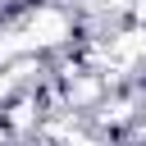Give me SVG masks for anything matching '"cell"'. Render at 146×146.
Listing matches in <instances>:
<instances>
[{"instance_id": "obj_1", "label": "cell", "mask_w": 146, "mask_h": 146, "mask_svg": "<svg viewBox=\"0 0 146 146\" xmlns=\"http://www.w3.org/2000/svg\"><path fill=\"white\" fill-rule=\"evenodd\" d=\"M73 14L59 5V0H46V5H32L27 9V23H23V32H27V41H32V50L41 55V50H59L68 36H73Z\"/></svg>"}, {"instance_id": "obj_2", "label": "cell", "mask_w": 146, "mask_h": 146, "mask_svg": "<svg viewBox=\"0 0 146 146\" xmlns=\"http://www.w3.org/2000/svg\"><path fill=\"white\" fill-rule=\"evenodd\" d=\"M105 78H96V73H68V105L73 110H82V105H96L100 96H105Z\"/></svg>"}, {"instance_id": "obj_3", "label": "cell", "mask_w": 146, "mask_h": 146, "mask_svg": "<svg viewBox=\"0 0 146 146\" xmlns=\"http://www.w3.org/2000/svg\"><path fill=\"white\" fill-rule=\"evenodd\" d=\"M96 14H110V18H119V14H132L137 9V0H87Z\"/></svg>"}, {"instance_id": "obj_4", "label": "cell", "mask_w": 146, "mask_h": 146, "mask_svg": "<svg viewBox=\"0 0 146 146\" xmlns=\"http://www.w3.org/2000/svg\"><path fill=\"white\" fill-rule=\"evenodd\" d=\"M32 119H36V114H32V100L9 105V123H14V128H32Z\"/></svg>"}, {"instance_id": "obj_5", "label": "cell", "mask_w": 146, "mask_h": 146, "mask_svg": "<svg viewBox=\"0 0 146 146\" xmlns=\"http://www.w3.org/2000/svg\"><path fill=\"white\" fill-rule=\"evenodd\" d=\"M132 18H137V23H146V0H137V9H132Z\"/></svg>"}]
</instances>
